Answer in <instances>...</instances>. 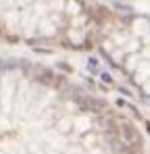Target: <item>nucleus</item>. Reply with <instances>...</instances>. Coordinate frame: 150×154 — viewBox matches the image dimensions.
<instances>
[{"mask_svg":"<svg viewBox=\"0 0 150 154\" xmlns=\"http://www.w3.org/2000/svg\"><path fill=\"white\" fill-rule=\"evenodd\" d=\"M119 138H121V142H123L125 146H129V148L142 146L140 131H138L134 125H129V123H121V125H119Z\"/></svg>","mask_w":150,"mask_h":154,"instance_id":"nucleus-1","label":"nucleus"},{"mask_svg":"<svg viewBox=\"0 0 150 154\" xmlns=\"http://www.w3.org/2000/svg\"><path fill=\"white\" fill-rule=\"evenodd\" d=\"M84 108H90V111H94V113H104V111H108V108H106V102L96 100V98H90V100L84 104Z\"/></svg>","mask_w":150,"mask_h":154,"instance_id":"nucleus-2","label":"nucleus"},{"mask_svg":"<svg viewBox=\"0 0 150 154\" xmlns=\"http://www.w3.org/2000/svg\"><path fill=\"white\" fill-rule=\"evenodd\" d=\"M38 79H40L42 83L52 85V81H54V73H52V71H48V69H40V71H38Z\"/></svg>","mask_w":150,"mask_h":154,"instance_id":"nucleus-3","label":"nucleus"},{"mask_svg":"<svg viewBox=\"0 0 150 154\" xmlns=\"http://www.w3.org/2000/svg\"><path fill=\"white\" fill-rule=\"evenodd\" d=\"M117 106L127 108V111H136V106H134V104H129V102H125V100H117Z\"/></svg>","mask_w":150,"mask_h":154,"instance_id":"nucleus-4","label":"nucleus"},{"mask_svg":"<svg viewBox=\"0 0 150 154\" xmlns=\"http://www.w3.org/2000/svg\"><path fill=\"white\" fill-rule=\"evenodd\" d=\"M102 81H104V83H110V81H113V77L108 75V73H102Z\"/></svg>","mask_w":150,"mask_h":154,"instance_id":"nucleus-5","label":"nucleus"},{"mask_svg":"<svg viewBox=\"0 0 150 154\" xmlns=\"http://www.w3.org/2000/svg\"><path fill=\"white\" fill-rule=\"evenodd\" d=\"M0 36H4V29H2V25H0Z\"/></svg>","mask_w":150,"mask_h":154,"instance_id":"nucleus-6","label":"nucleus"}]
</instances>
